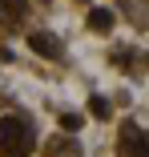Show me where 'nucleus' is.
I'll list each match as a JSON object with an SVG mask.
<instances>
[{
	"label": "nucleus",
	"instance_id": "f257e3e1",
	"mask_svg": "<svg viewBox=\"0 0 149 157\" xmlns=\"http://www.w3.org/2000/svg\"><path fill=\"white\" fill-rule=\"evenodd\" d=\"M36 149V133L24 117H0V153L4 157H28Z\"/></svg>",
	"mask_w": 149,
	"mask_h": 157
},
{
	"label": "nucleus",
	"instance_id": "f03ea898",
	"mask_svg": "<svg viewBox=\"0 0 149 157\" xmlns=\"http://www.w3.org/2000/svg\"><path fill=\"white\" fill-rule=\"evenodd\" d=\"M28 44H32V52H40V56H48V60H61V56H65V44L56 40L52 33H32Z\"/></svg>",
	"mask_w": 149,
	"mask_h": 157
},
{
	"label": "nucleus",
	"instance_id": "7ed1b4c3",
	"mask_svg": "<svg viewBox=\"0 0 149 157\" xmlns=\"http://www.w3.org/2000/svg\"><path fill=\"white\" fill-rule=\"evenodd\" d=\"M121 153L125 157H149V133H137V125H125Z\"/></svg>",
	"mask_w": 149,
	"mask_h": 157
},
{
	"label": "nucleus",
	"instance_id": "20e7f679",
	"mask_svg": "<svg viewBox=\"0 0 149 157\" xmlns=\"http://www.w3.org/2000/svg\"><path fill=\"white\" fill-rule=\"evenodd\" d=\"M89 28L93 33H109L113 28V8H89Z\"/></svg>",
	"mask_w": 149,
	"mask_h": 157
},
{
	"label": "nucleus",
	"instance_id": "39448f33",
	"mask_svg": "<svg viewBox=\"0 0 149 157\" xmlns=\"http://www.w3.org/2000/svg\"><path fill=\"white\" fill-rule=\"evenodd\" d=\"M89 113H93L97 121H109V117H113V109H109L105 97H89Z\"/></svg>",
	"mask_w": 149,
	"mask_h": 157
},
{
	"label": "nucleus",
	"instance_id": "423d86ee",
	"mask_svg": "<svg viewBox=\"0 0 149 157\" xmlns=\"http://www.w3.org/2000/svg\"><path fill=\"white\" fill-rule=\"evenodd\" d=\"M4 4V12H12V16H24L28 12V0H0Z\"/></svg>",
	"mask_w": 149,
	"mask_h": 157
},
{
	"label": "nucleus",
	"instance_id": "0eeeda50",
	"mask_svg": "<svg viewBox=\"0 0 149 157\" xmlns=\"http://www.w3.org/2000/svg\"><path fill=\"white\" fill-rule=\"evenodd\" d=\"M61 129H65V133H77V129H81V117H77V113H61Z\"/></svg>",
	"mask_w": 149,
	"mask_h": 157
}]
</instances>
